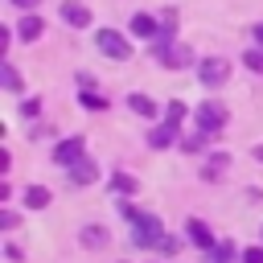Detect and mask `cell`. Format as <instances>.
Segmentation results:
<instances>
[{"label":"cell","mask_w":263,"mask_h":263,"mask_svg":"<svg viewBox=\"0 0 263 263\" xmlns=\"http://www.w3.org/2000/svg\"><path fill=\"white\" fill-rule=\"evenodd\" d=\"M119 214L127 218V230H132V247H144V251H160V242H164V226H160V218H156V214H148V210H136V205H123Z\"/></svg>","instance_id":"6da1fadb"},{"label":"cell","mask_w":263,"mask_h":263,"mask_svg":"<svg viewBox=\"0 0 263 263\" xmlns=\"http://www.w3.org/2000/svg\"><path fill=\"white\" fill-rule=\"evenodd\" d=\"M99 53H107V58H115V62H123V58H132V45L123 41V33H115V29H99Z\"/></svg>","instance_id":"7a4b0ae2"},{"label":"cell","mask_w":263,"mask_h":263,"mask_svg":"<svg viewBox=\"0 0 263 263\" xmlns=\"http://www.w3.org/2000/svg\"><path fill=\"white\" fill-rule=\"evenodd\" d=\"M156 62L168 66V70H181V66L193 62V53H189L185 45H177V41H160V45H156Z\"/></svg>","instance_id":"3957f363"},{"label":"cell","mask_w":263,"mask_h":263,"mask_svg":"<svg viewBox=\"0 0 263 263\" xmlns=\"http://www.w3.org/2000/svg\"><path fill=\"white\" fill-rule=\"evenodd\" d=\"M197 78L205 86H222L230 78V62L226 58H205V62H197Z\"/></svg>","instance_id":"277c9868"},{"label":"cell","mask_w":263,"mask_h":263,"mask_svg":"<svg viewBox=\"0 0 263 263\" xmlns=\"http://www.w3.org/2000/svg\"><path fill=\"white\" fill-rule=\"evenodd\" d=\"M222 123H226V107H222V103H214V99H210V103H201V107H197V127H201V132H210V136H214V132H222Z\"/></svg>","instance_id":"5b68a950"},{"label":"cell","mask_w":263,"mask_h":263,"mask_svg":"<svg viewBox=\"0 0 263 263\" xmlns=\"http://www.w3.org/2000/svg\"><path fill=\"white\" fill-rule=\"evenodd\" d=\"M82 148H86V144H82V136H70V140H62V144L53 148V160H58L62 168H70V164H78V160L86 156Z\"/></svg>","instance_id":"8992f818"},{"label":"cell","mask_w":263,"mask_h":263,"mask_svg":"<svg viewBox=\"0 0 263 263\" xmlns=\"http://www.w3.org/2000/svg\"><path fill=\"white\" fill-rule=\"evenodd\" d=\"M185 234H189V242L197 247V251H214L218 242H214V234H210V226L205 222H197V218H189L185 222Z\"/></svg>","instance_id":"52a82bcc"},{"label":"cell","mask_w":263,"mask_h":263,"mask_svg":"<svg viewBox=\"0 0 263 263\" xmlns=\"http://www.w3.org/2000/svg\"><path fill=\"white\" fill-rule=\"evenodd\" d=\"M177 127H181V123H168V119H164L160 127L148 132V144H152V148H168V144L177 140Z\"/></svg>","instance_id":"ba28073f"},{"label":"cell","mask_w":263,"mask_h":263,"mask_svg":"<svg viewBox=\"0 0 263 263\" xmlns=\"http://www.w3.org/2000/svg\"><path fill=\"white\" fill-rule=\"evenodd\" d=\"M95 177H99V168H95V160H86V156H82L78 164H70V181H74V185H90Z\"/></svg>","instance_id":"9c48e42d"},{"label":"cell","mask_w":263,"mask_h":263,"mask_svg":"<svg viewBox=\"0 0 263 263\" xmlns=\"http://www.w3.org/2000/svg\"><path fill=\"white\" fill-rule=\"evenodd\" d=\"M62 21L74 25V29H86V25H90V12H86L82 4H62Z\"/></svg>","instance_id":"30bf717a"},{"label":"cell","mask_w":263,"mask_h":263,"mask_svg":"<svg viewBox=\"0 0 263 263\" xmlns=\"http://www.w3.org/2000/svg\"><path fill=\"white\" fill-rule=\"evenodd\" d=\"M78 242H82V247H90V251H99V247H107V226H82V234H78Z\"/></svg>","instance_id":"8fae6325"},{"label":"cell","mask_w":263,"mask_h":263,"mask_svg":"<svg viewBox=\"0 0 263 263\" xmlns=\"http://www.w3.org/2000/svg\"><path fill=\"white\" fill-rule=\"evenodd\" d=\"M16 33H21V41H37V37L45 33V21H41V16H25Z\"/></svg>","instance_id":"7c38bea8"},{"label":"cell","mask_w":263,"mask_h":263,"mask_svg":"<svg viewBox=\"0 0 263 263\" xmlns=\"http://www.w3.org/2000/svg\"><path fill=\"white\" fill-rule=\"evenodd\" d=\"M25 205H29V210H45V205H49V189H45V185H29V189H25Z\"/></svg>","instance_id":"4fadbf2b"},{"label":"cell","mask_w":263,"mask_h":263,"mask_svg":"<svg viewBox=\"0 0 263 263\" xmlns=\"http://www.w3.org/2000/svg\"><path fill=\"white\" fill-rule=\"evenodd\" d=\"M234 259H238L234 242H218L214 251H205V263H234Z\"/></svg>","instance_id":"5bb4252c"},{"label":"cell","mask_w":263,"mask_h":263,"mask_svg":"<svg viewBox=\"0 0 263 263\" xmlns=\"http://www.w3.org/2000/svg\"><path fill=\"white\" fill-rule=\"evenodd\" d=\"M132 33H140V37H156V21H152L148 12H136V16H132Z\"/></svg>","instance_id":"9a60e30c"},{"label":"cell","mask_w":263,"mask_h":263,"mask_svg":"<svg viewBox=\"0 0 263 263\" xmlns=\"http://www.w3.org/2000/svg\"><path fill=\"white\" fill-rule=\"evenodd\" d=\"M127 107H132L136 115H148V119L156 115V103H152L148 95H127Z\"/></svg>","instance_id":"2e32d148"},{"label":"cell","mask_w":263,"mask_h":263,"mask_svg":"<svg viewBox=\"0 0 263 263\" xmlns=\"http://www.w3.org/2000/svg\"><path fill=\"white\" fill-rule=\"evenodd\" d=\"M205 140H210V132H201V127H197L193 136H185V140H181V148H185V152H201V148H205Z\"/></svg>","instance_id":"e0dca14e"},{"label":"cell","mask_w":263,"mask_h":263,"mask_svg":"<svg viewBox=\"0 0 263 263\" xmlns=\"http://www.w3.org/2000/svg\"><path fill=\"white\" fill-rule=\"evenodd\" d=\"M226 164H230V156H222V152H218V156H210V164H205V181H218Z\"/></svg>","instance_id":"ac0fdd59"},{"label":"cell","mask_w":263,"mask_h":263,"mask_svg":"<svg viewBox=\"0 0 263 263\" xmlns=\"http://www.w3.org/2000/svg\"><path fill=\"white\" fill-rule=\"evenodd\" d=\"M0 82H4L8 90H21V74H16L12 66H0Z\"/></svg>","instance_id":"d6986e66"},{"label":"cell","mask_w":263,"mask_h":263,"mask_svg":"<svg viewBox=\"0 0 263 263\" xmlns=\"http://www.w3.org/2000/svg\"><path fill=\"white\" fill-rule=\"evenodd\" d=\"M82 107H86V111H103V107H107V99H103V95H95V90H82Z\"/></svg>","instance_id":"ffe728a7"},{"label":"cell","mask_w":263,"mask_h":263,"mask_svg":"<svg viewBox=\"0 0 263 263\" xmlns=\"http://www.w3.org/2000/svg\"><path fill=\"white\" fill-rule=\"evenodd\" d=\"M111 185H115L119 193H136V177H127V173H115V177H111Z\"/></svg>","instance_id":"44dd1931"},{"label":"cell","mask_w":263,"mask_h":263,"mask_svg":"<svg viewBox=\"0 0 263 263\" xmlns=\"http://www.w3.org/2000/svg\"><path fill=\"white\" fill-rule=\"evenodd\" d=\"M164 119H168V123H181V119H185V103H177V99H173V103H168V111H164Z\"/></svg>","instance_id":"7402d4cb"},{"label":"cell","mask_w":263,"mask_h":263,"mask_svg":"<svg viewBox=\"0 0 263 263\" xmlns=\"http://www.w3.org/2000/svg\"><path fill=\"white\" fill-rule=\"evenodd\" d=\"M242 62H247L255 74H263V49H247V58H242Z\"/></svg>","instance_id":"603a6c76"},{"label":"cell","mask_w":263,"mask_h":263,"mask_svg":"<svg viewBox=\"0 0 263 263\" xmlns=\"http://www.w3.org/2000/svg\"><path fill=\"white\" fill-rule=\"evenodd\" d=\"M242 263H263V247H247L242 251Z\"/></svg>","instance_id":"cb8c5ba5"},{"label":"cell","mask_w":263,"mask_h":263,"mask_svg":"<svg viewBox=\"0 0 263 263\" xmlns=\"http://www.w3.org/2000/svg\"><path fill=\"white\" fill-rule=\"evenodd\" d=\"M21 111H25V115H37V111H41V103H37V99H25V103H21Z\"/></svg>","instance_id":"d4e9b609"},{"label":"cell","mask_w":263,"mask_h":263,"mask_svg":"<svg viewBox=\"0 0 263 263\" xmlns=\"http://www.w3.org/2000/svg\"><path fill=\"white\" fill-rule=\"evenodd\" d=\"M251 33H255V41H259V45H263V21H259V25H255V29H251Z\"/></svg>","instance_id":"484cf974"},{"label":"cell","mask_w":263,"mask_h":263,"mask_svg":"<svg viewBox=\"0 0 263 263\" xmlns=\"http://www.w3.org/2000/svg\"><path fill=\"white\" fill-rule=\"evenodd\" d=\"M16 8H37V0H12Z\"/></svg>","instance_id":"4316f807"}]
</instances>
